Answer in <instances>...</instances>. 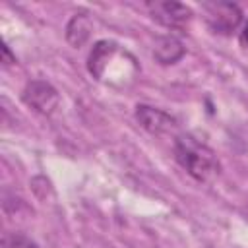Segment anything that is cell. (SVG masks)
<instances>
[{
  "label": "cell",
  "instance_id": "obj_1",
  "mask_svg": "<svg viewBox=\"0 0 248 248\" xmlns=\"http://www.w3.org/2000/svg\"><path fill=\"white\" fill-rule=\"evenodd\" d=\"M87 70L97 79L110 87H128L136 81L140 66L136 58L114 41H99L89 52Z\"/></svg>",
  "mask_w": 248,
  "mask_h": 248
},
{
  "label": "cell",
  "instance_id": "obj_2",
  "mask_svg": "<svg viewBox=\"0 0 248 248\" xmlns=\"http://www.w3.org/2000/svg\"><path fill=\"white\" fill-rule=\"evenodd\" d=\"M174 159L198 182H211L219 176V161L205 143L192 136H178L174 141Z\"/></svg>",
  "mask_w": 248,
  "mask_h": 248
},
{
  "label": "cell",
  "instance_id": "obj_3",
  "mask_svg": "<svg viewBox=\"0 0 248 248\" xmlns=\"http://www.w3.org/2000/svg\"><path fill=\"white\" fill-rule=\"evenodd\" d=\"M207 25L221 35H231L242 21V12L231 2H207L203 4Z\"/></svg>",
  "mask_w": 248,
  "mask_h": 248
},
{
  "label": "cell",
  "instance_id": "obj_4",
  "mask_svg": "<svg viewBox=\"0 0 248 248\" xmlns=\"http://www.w3.org/2000/svg\"><path fill=\"white\" fill-rule=\"evenodd\" d=\"M147 10L157 23L169 29H184L192 19V10L180 2L157 0V2H149Z\"/></svg>",
  "mask_w": 248,
  "mask_h": 248
},
{
  "label": "cell",
  "instance_id": "obj_5",
  "mask_svg": "<svg viewBox=\"0 0 248 248\" xmlns=\"http://www.w3.org/2000/svg\"><path fill=\"white\" fill-rule=\"evenodd\" d=\"M23 101L25 105H29L31 108H35L37 112L41 114H52L54 108L58 107L60 103V97H58V91L48 83V81H43V79H33L25 85L23 89Z\"/></svg>",
  "mask_w": 248,
  "mask_h": 248
},
{
  "label": "cell",
  "instance_id": "obj_6",
  "mask_svg": "<svg viewBox=\"0 0 248 248\" xmlns=\"http://www.w3.org/2000/svg\"><path fill=\"white\" fill-rule=\"evenodd\" d=\"M136 120L141 124V128H145L147 132L155 134V136H163L174 130L176 120L167 114L161 108L149 107V105H138L136 107Z\"/></svg>",
  "mask_w": 248,
  "mask_h": 248
},
{
  "label": "cell",
  "instance_id": "obj_7",
  "mask_svg": "<svg viewBox=\"0 0 248 248\" xmlns=\"http://www.w3.org/2000/svg\"><path fill=\"white\" fill-rule=\"evenodd\" d=\"M153 56L161 64H174L184 56V46L176 37L167 35V37H161L157 41V45L153 48Z\"/></svg>",
  "mask_w": 248,
  "mask_h": 248
},
{
  "label": "cell",
  "instance_id": "obj_8",
  "mask_svg": "<svg viewBox=\"0 0 248 248\" xmlns=\"http://www.w3.org/2000/svg\"><path fill=\"white\" fill-rule=\"evenodd\" d=\"M91 35V21L87 14H76L66 25V39L74 46H81Z\"/></svg>",
  "mask_w": 248,
  "mask_h": 248
},
{
  "label": "cell",
  "instance_id": "obj_9",
  "mask_svg": "<svg viewBox=\"0 0 248 248\" xmlns=\"http://www.w3.org/2000/svg\"><path fill=\"white\" fill-rule=\"evenodd\" d=\"M2 248H37V244L23 234H8L2 240Z\"/></svg>",
  "mask_w": 248,
  "mask_h": 248
},
{
  "label": "cell",
  "instance_id": "obj_10",
  "mask_svg": "<svg viewBox=\"0 0 248 248\" xmlns=\"http://www.w3.org/2000/svg\"><path fill=\"white\" fill-rule=\"evenodd\" d=\"M2 60H4V64H14L16 62V56H12L10 54V48L4 45V48H2Z\"/></svg>",
  "mask_w": 248,
  "mask_h": 248
},
{
  "label": "cell",
  "instance_id": "obj_11",
  "mask_svg": "<svg viewBox=\"0 0 248 248\" xmlns=\"http://www.w3.org/2000/svg\"><path fill=\"white\" fill-rule=\"evenodd\" d=\"M242 41L248 45V23L244 25V29H242Z\"/></svg>",
  "mask_w": 248,
  "mask_h": 248
}]
</instances>
